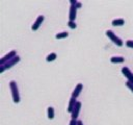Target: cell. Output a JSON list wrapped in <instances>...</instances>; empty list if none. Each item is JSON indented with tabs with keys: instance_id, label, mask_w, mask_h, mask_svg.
I'll return each instance as SVG.
<instances>
[{
	"instance_id": "obj_1",
	"label": "cell",
	"mask_w": 133,
	"mask_h": 125,
	"mask_svg": "<svg viewBox=\"0 0 133 125\" xmlns=\"http://www.w3.org/2000/svg\"><path fill=\"white\" fill-rule=\"evenodd\" d=\"M9 89L11 91V96H12V101L15 103H19L20 102V93H19V88L18 84L15 80H10L9 81Z\"/></svg>"
},
{
	"instance_id": "obj_2",
	"label": "cell",
	"mask_w": 133,
	"mask_h": 125,
	"mask_svg": "<svg viewBox=\"0 0 133 125\" xmlns=\"http://www.w3.org/2000/svg\"><path fill=\"white\" fill-rule=\"evenodd\" d=\"M20 56L19 55H17L16 57H14V58H11L10 60H8L7 63H5L4 65H2V66H0V73H3L5 70H7V69H9V68H11V67H14L16 64H18L19 61H20Z\"/></svg>"
},
{
	"instance_id": "obj_3",
	"label": "cell",
	"mask_w": 133,
	"mask_h": 125,
	"mask_svg": "<svg viewBox=\"0 0 133 125\" xmlns=\"http://www.w3.org/2000/svg\"><path fill=\"white\" fill-rule=\"evenodd\" d=\"M106 35L116 45V46H119V47H122L123 45H124V43H123V41H122V39H119L112 30H106Z\"/></svg>"
},
{
	"instance_id": "obj_4",
	"label": "cell",
	"mask_w": 133,
	"mask_h": 125,
	"mask_svg": "<svg viewBox=\"0 0 133 125\" xmlns=\"http://www.w3.org/2000/svg\"><path fill=\"white\" fill-rule=\"evenodd\" d=\"M16 56H17V52H16V50H11V51H9L8 53H6L4 56H2V57L0 58V66L4 65L5 63H7L8 60H10L11 58H14V57H16Z\"/></svg>"
},
{
	"instance_id": "obj_5",
	"label": "cell",
	"mask_w": 133,
	"mask_h": 125,
	"mask_svg": "<svg viewBox=\"0 0 133 125\" xmlns=\"http://www.w3.org/2000/svg\"><path fill=\"white\" fill-rule=\"evenodd\" d=\"M44 19H45V17H44L43 15H39V16L36 18V20L33 22V24H32V26H31V29H32L33 31L37 30V29L39 28V26L42 25V23L44 22Z\"/></svg>"
},
{
	"instance_id": "obj_6",
	"label": "cell",
	"mask_w": 133,
	"mask_h": 125,
	"mask_svg": "<svg viewBox=\"0 0 133 125\" xmlns=\"http://www.w3.org/2000/svg\"><path fill=\"white\" fill-rule=\"evenodd\" d=\"M80 109H81V102H80V101H77V103H76V105H75L73 111L71 113L72 119L77 120V118H78V116H79V113H80Z\"/></svg>"
},
{
	"instance_id": "obj_7",
	"label": "cell",
	"mask_w": 133,
	"mask_h": 125,
	"mask_svg": "<svg viewBox=\"0 0 133 125\" xmlns=\"http://www.w3.org/2000/svg\"><path fill=\"white\" fill-rule=\"evenodd\" d=\"M122 73L124 74V76H125L130 82L133 83V73L131 72V70H130L129 68H127V67L122 68Z\"/></svg>"
},
{
	"instance_id": "obj_8",
	"label": "cell",
	"mask_w": 133,
	"mask_h": 125,
	"mask_svg": "<svg viewBox=\"0 0 133 125\" xmlns=\"http://www.w3.org/2000/svg\"><path fill=\"white\" fill-rule=\"evenodd\" d=\"M77 16V8L75 5H70V11H69V21H75Z\"/></svg>"
},
{
	"instance_id": "obj_9",
	"label": "cell",
	"mask_w": 133,
	"mask_h": 125,
	"mask_svg": "<svg viewBox=\"0 0 133 125\" xmlns=\"http://www.w3.org/2000/svg\"><path fill=\"white\" fill-rule=\"evenodd\" d=\"M82 88H83V84H82V83H78V84L75 86V89H74V91H73V93H72V97L77 98V97L80 95V93H81V91H82Z\"/></svg>"
},
{
	"instance_id": "obj_10",
	"label": "cell",
	"mask_w": 133,
	"mask_h": 125,
	"mask_svg": "<svg viewBox=\"0 0 133 125\" xmlns=\"http://www.w3.org/2000/svg\"><path fill=\"white\" fill-rule=\"evenodd\" d=\"M76 103H77L76 98L71 97V98H70V101H69V105H68L66 110H68L69 113H72V111H73V109H74V107H75V105H76Z\"/></svg>"
},
{
	"instance_id": "obj_11",
	"label": "cell",
	"mask_w": 133,
	"mask_h": 125,
	"mask_svg": "<svg viewBox=\"0 0 133 125\" xmlns=\"http://www.w3.org/2000/svg\"><path fill=\"white\" fill-rule=\"evenodd\" d=\"M110 61L112 64H122L125 61V58L123 56H112L110 58Z\"/></svg>"
},
{
	"instance_id": "obj_12",
	"label": "cell",
	"mask_w": 133,
	"mask_h": 125,
	"mask_svg": "<svg viewBox=\"0 0 133 125\" xmlns=\"http://www.w3.org/2000/svg\"><path fill=\"white\" fill-rule=\"evenodd\" d=\"M47 117H48V119H50V120L54 119V107H53V106H49V107L47 108Z\"/></svg>"
},
{
	"instance_id": "obj_13",
	"label": "cell",
	"mask_w": 133,
	"mask_h": 125,
	"mask_svg": "<svg viewBox=\"0 0 133 125\" xmlns=\"http://www.w3.org/2000/svg\"><path fill=\"white\" fill-rule=\"evenodd\" d=\"M124 24H125L124 19H114V20H112V25L113 26H123Z\"/></svg>"
},
{
	"instance_id": "obj_14",
	"label": "cell",
	"mask_w": 133,
	"mask_h": 125,
	"mask_svg": "<svg viewBox=\"0 0 133 125\" xmlns=\"http://www.w3.org/2000/svg\"><path fill=\"white\" fill-rule=\"evenodd\" d=\"M68 36H69V32H68V31H61V32H58V33L55 34V38L58 39V40H60V39H65V38H68Z\"/></svg>"
},
{
	"instance_id": "obj_15",
	"label": "cell",
	"mask_w": 133,
	"mask_h": 125,
	"mask_svg": "<svg viewBox=\"0 0 133 125\" xmlns=\"http://www.w3.org/2000/svg\"><path fill=\"white\" fill-rule=\"evenodd\" d=\"M56 57H57V54H56L55 52H52V53H50V54H48V55H47L46 60H47L48 63H50V61L55 60V59H56Z\"/></svg>"
},
{
	"instance_id": "obj_16",
	"label": "cell",
	"mask_w": 133,
	"mask_h": 125,
	"mask_svg": "<svg viewBox=\"0 0 133 125\" xmlns=\"http://www.w3.org/2000/svg\"><path fill=\"white\" fill-rule=\"evenodd\" d=\"M68 26L71 28V29H75L77 27V24L75 23V21H69L68 22Z\"/></svg>"
},
{
	"instance_id": "obj_17",
	"label": "cell",
	"mask_w": 133,
	"mask_h": 125,
	"mask_svg": "<svg viewBox=\"0 0 133 125\" xmlns=\"http://www.w3.org/2000/svg\"><path fill=\"white\" fill-rule=\"evenodd\" d=\"M126 86L133 93V83H132V82H130L129 80H127V81H126Z\"/></svg>"
},
{
	"instance_id": "obj_18",
	"label": "cell",
	"mask_w": 133,
	"mask_h": 125,
	"mask_svg": "<svg viewBox=\"0 0 133 125\" xmlns=\"http://www.w3.org/2000/svg\"><path fill=\"white\" fill-rule=\"evenodd\" d=\"M125 44H126L127 47H129V48H133V40H127Z\"/></svg>"
},
{
	"instance_id": "obj_19",
	"label": "cell",
	"mask_w": 133,
	"mask_h": 125,
	"mask_svg": "<svg viewBox=\"0 0 133 125\" xmlns=\"http://www.w3.org/2000/svg\"><path fill=\"white\" fill-rule=\"evenodd\" d=\"M77 124H78V120H74V119H72L69 123V125H77Z\"/></svg>"
},
{
	"instance_id": "obj_20",
	"label": "cell",
	"mask_w": 133,
	"mask_h": 125,
	"mask_svg": "<svg viewBox=\"0 0 133 125\" xmlns=\"http://www.w3.org/2000/svg\"><path fill=\"white\" fill-rule=\"evenodd\" d=\"M75 6H76V8H77V9H78V8H80V7H81V6H82V3H81V2H79V1H78V2H77V3H76V5H75Z\"/></svg>"
},
{
	"instance_id": "obj_21",
	"label": "cell",
	"mask_w": 133,
	"mask_h": 125,
	"mask_svg": "<svg viewBox=\"0 0 133 125\" xmlns=\"http://www.w3.org/2000/svg\"><path fill=\"white\" fill-rule=\"evenodd\" d=\"M77 2H78L77 0H70V4H71V5H76Z\"/></svg>"
},
{
	"instance_id": "obj_22",
	"label": "cell",
	"mask_w": 133,
	"mask_h": 125,
	"mask_svg": "<svg viewBox=\"0 0 133 125\" xmlns=\"http://www.w3.org/2000/svg\"><path fill=\"white\" fill-rule=\"evenodd\" d=\"M77 125H83V122L81 120H78V124Z\"/></svg>"
}]
</instances>
